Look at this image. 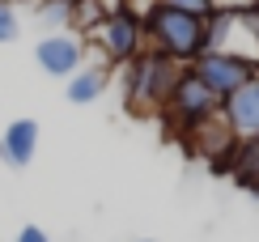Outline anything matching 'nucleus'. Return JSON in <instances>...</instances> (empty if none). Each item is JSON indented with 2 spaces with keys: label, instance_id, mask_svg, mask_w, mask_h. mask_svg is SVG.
I'll return each instance as SVG.
<instances>
[{
  "label": "nucleus",
  "instance_id": "1",
  "mask_svg": "<svg viewBox=\"0 0 259 242\" xmlns=\"http://www.w3.org/2000/svg\"><path fill=\"white\" fill-rule=\"evenodd\" d=\"M145 43L149 51H161L166 60L191 68L204 51H208V17H191V13H179V9H166V5H153L145 17Z\"/></svg>",
  "mask_w": 259,
  "mask_h": 242
},
{
  "label": "nucleus",
  "instance_id": "2",
  "mask_svg": "<svg viewBox=\"0 0 259 242\" xmlns=\"http://www.w3.org/2000/svg\"><path fill=\"white\" fill-rule=\"evenodd\" d=\"M183 76V64L166 60L161 51H140V56L127 64V76H123V94H127V106L140 115H157L170 106V94H175Z\"/></svg>",
  "mask_w": 259,
  "mask_h": 242
},
{
  "label": "nucleus",
  "instance_id": "3",
  "mask_svg": "<svg viewBox=\"0 0 259 242\" xmlns=\"http://www.w3.org/2000/svg\"><path fill=\"white\" fill-rule=\"evenodd\" d=\"M166 119L170 128H179L183 140H191L200 128H208L212 119H221V98L208 90L191 68H183L175 94H170V106H166Z\"/></svg>",
  "mask_w": 259,
  "mask_h": 242
},
{
  "label": "nucleus",
  "instance_id": "4",
  "mask_svg": "<svg viewBox=\"0 0 259 242\" xmlns=\"http://www.w3.org/2000/svg\"><path fill=\"white\" fill-rule=\"evenodd\" d=\"M191 72L225 102L230 94H238L246 81L259 76V60H246V56H238V51H234V56L230 51H204V56L191 64Z\"/></svg>",
  "mask_w": 259,
  "mask_h": 242
},
{
  "label": "nucleus",
  "instance_id": "5",
  "mask_svg": "<svg viewBox=\"0 0 259 242\" xmlns=\"http://www.w3.org/2000/svg\"><path fill=\"white\" fill-rule=\"evenodd\" d=\"M90 38L98 43V51H102L106 64H132L140 51H145V26H140V17L127 13V9L115 13V17H106Z\"/></svg>",
  "mask_w": 259,
  "mask_h": 242
},
{
  "label": "nucleus",
  "instance_id": "6",
  "mask_svg": "<svg viewBox=\"0 0 259 242\" xmlns=\"http://www.w3.org/2000/svg\"><path fill=\"white\" fill-rule=\"evenodd\" d=\"M34 60L47 76H77L85 68V38H77L72 30H56V34H42L34 47Z\"/></svg>",
  "mask_w": 259,
  "mask_h": 242
},
{
  "label": "nucleus",
  "instance_id": "7",
  "mask_svg": "<svg viewBox=\"0 0 259 242\" xmlns=\"http://www.w3.org/2000/svg\"><path fill=\"white\" fill-rule=\"evenodd\" d=\"M221 119H225V128L234 132V140H255L259 136V76L255 81H246L238 94H230L221 102Z\"/></svg>",
  "mask_w": 259,
  "mask_h": 242
},
{
  "label": "nucleus",
  "instance_id": "8",
  "mask_svg": "<svg viewBox=\"0 0 259 242\" xmlns=\"http://www.w3.org/2000/svg\"><path fill=\"white\" fill-rule=\"evenodd\" d=\"M34 149H38V124L34 119H13V124L5 128V136H0V157L13 170L30 166V162H34Z\"/></svg>",
  "mask_w": 259,
  "mask_h": 242
},
{
  "label": "nucleus",
  "instance_id": "9",
  "mask_svg": "<svg viewBox=\"0 0 259 242\" xmlns=\"http://www.w3.org/2000/svg\"><path fill=\"white\" fill-rule=\"evenodd\" d=\"M106 85H111V72H106L102 64H85L77 76H68L64 98H68L72 106H90V102H98V98L106 94Z\"/></svg>",
  "mask_w": 259,
  "mask_h": 242
},
{
  "label": "nucleus",
  "instance_id": "10",
  "mask_svg": "<svg viewBox=\"0 0 259 242\" xmlns=\"http://www.w3.org/2000/svg\"><path fill=\"white\" fill-rule=\"evenodd\" d=\"M187 145H191V149H196L200 157H204V162L212 166V162H217V157H225L230 149H238V140H234V132L225 128V119H212L208 128H200L196 136L187 140Z\"/></svg>",
  "mask_w": 259,
  "mask_h": 242
},
{
  "label": "nucleus",
  "instance_id": "11",
  "mask_svg": "<svg viewBox=\"0 0 259 242\" xmlns=\"http://www.w3.org/2000/svg\"><path fill=\"white\" fill-rule=\"evenodd\" d=\"M102 21H106V13H102L98 0H72V17H68V26H72V34H77V38L94 34Z\"/></svg>",
  "mask_w": 259,
  "mask_h": 242
},
{
  "label": "nucleus",
  "instance_id": "12",
  "mask_svg": "<svg viewBox=\"0 0 259 242\" xmlns=\"http://www.w3.org/2000/svg\"><path fill=\"white\" fill-rule=\"evenodd\" d=\"M234 183H238V187L259 183V136L238 145V174H234Z\"/></svg>",
  "mask_w": 259,
  "mask_h": 242
},
{
  "label": "nucleus",
  "instance_id": "13",
  "mask_svg": "<svg viewBox=\"0 0 259 242\" xmlns=\"http://www.w3.org/2000/svg\"><path fill=\"white\" fill-rule=\"evenodd\" d=\"M38 17L47 21V26H68L72 0H38Z\"/></svg>",
  "mask_w": 259,
  "mask_h": 242
},
{
  "label": "nucleus",
  "instance_id": "14",
  "mask_svg": "<svg viewBox=\"0 0 259 242\" xmlns=\"http://www.w3.org/2000/svg\"><path fill=\"white\" fill-rule=\"evenodd\" d=\"M21 34V21H17V9L9 0H0V43H13Z\"/></svg>",
  "mask_w": 259,
  "mask_h": 242
},
{
  "label": "nucleus",
  "instance_id": "15",
  "mask_svg": "<svg viewBox=\"0 0 259 242\" xmlns=\"http://www.w3.org/2000/svg\"><path fill=\"white\" fill-rule=\"evenodd\" d=\"M157 5H166V9H179V13H191V17H208L212 9V0H157Z\"/></svg>",
  "mask_w": 259,
  "mask_h": 242
},
{
  "label": "nucleus",
  "instance_id": "16",
  "mask_svg": "<svg viewBox=\"0 0 259 242\" xmlns=\"http://www.w3.org/2000/svg\"><path fill=\"white\" fill-rule=\"evenodd\" d=\"M17 242H51V238L42 234L38 225H26V229H17Z\"/></svg>",
  "mask_w": 259,
  "mask_h": 242
},
{
  "label": "nucleus",
  "instance_id": "17",
  "mask_svg": "<svg viewBox=\"0 0 259 242\" xmlns=\"http://www.w3.org/2000/svg\"><path fill=\"white\" fill-rule=\"evenodd\" d=\"M98 5H102L106 17H115V13H123V9H127V0H98Z\"/></svg>",
  "mask_w": 259,
  "mask_h": 242
},
{
  "label": "nucleus",
  "instance_id": "18",
  "mask_svg": "<svg viewBox=\"0 0 259 242\" xmlns=\"http://www.w3.org/2000/svg\"><path fill=\"white\" fill-rule=\"evenodd\" d=\"M242 191H251V195H259V183H246V187H242Z\"/></svg>",
  "mask_w": 259,
  "mask_h": 242
},
{
  "label": "nucleus",
  "instance_id": "19",
  "mask_svg": "<svg viewBox=\"0 0 259 242\" xmlns=\"http://www.w3.org/2000/svg\"><path fill=\"white\" fill-rule=\"evenodd\" d=\"M9 5H13V9H17V5H38V0H9Z\"/></svg>",
  "mask_w": 259,
  "mask_h": 242
},
{
  "label": "nucleus",
  "instance_id": "20",
  "mask_svg": "<svg viewBox=\"0 0 259 242\" xmlns=\"http://www.w3.org/2000/svg\"><path fill=\"white\" fill-rule=\"evenodd\" d=\"M140 242H153V238H140Z\"/></svg>",
  "mask_w": 259,
  "mask_h": 242
},
{
  "label": "nucleus",
  "instance_id": "21",
  "mask_svg": "<svg viewBox=\"0 0 259 242\" xmlns=\"http://www.w3.org/2000/svg\"><path fill=\"white\" fill-rule=\"evenodd\" d=\"M212 5H221V0H212Z\"/></svg>",
  "mask_w": 259,
  "mask_h": 242
}]
</instances>
